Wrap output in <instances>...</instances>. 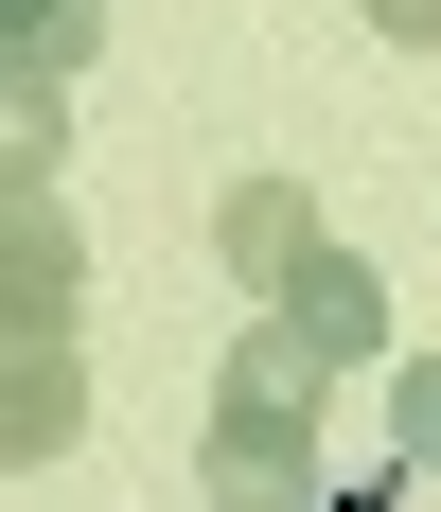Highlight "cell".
<instances>
[{
    "label": "cell",
    "mask_w": 441,
    "mask_h": 512,
    "mask_svg": "<svg viewBox=\"0 0 441 512\" xmlns=\"http://www.w3.org/2000/svg\"><path fill=\"white\" fill-rule=\"evenodd\" d=\"M71 424H89L71 336H18V354H0V477H18V460H71Z\"/></svg>",
    "instance_id": "3"
},
{
    "label": "cell",
    "mask_w": 441,
    "mask_h": 512,
    "mask_svg": "<svg viewBox=\"0 0 441 512\" xmlns=\"http://www.w3.org/2000/svg\"><path fill=\"white\" fill-rule=\"evenodd\" d=\"M265 318H300V336H318L336 371H371V354H389V283H371V265L336 248V230H318V248L283 265V301H265Z\"/></svg>",
    "instance_id": "2"
},
{
    "label": "cell",
    "mask_w": 441,
    "mask_h": 512,
    "mask_svg": "<svg viewBox=\"0 0 441 512\" xmlns=\"http://www.w3.org/2000/svg\"><path fill=\"white\" fill-rule=\"evenodd\" d=\"M318 512H406V460H371V477H336Z\"/></svg>",
    "instance_id": "9"
},
{
    "label": "cell",
    "mask_w": 441,
    "mask_h": 512,
    "mask_svg": "<svg viewBox=\"0 0 441 512\" xmlns=\"http://www.w3.org/2000/svg\"><path fill=\"white\" fill-rule=\"evenodd\" d=\"M212 248H230V283H265V301H283V265L318 248V212H300V177H230V195H212Z\"/></svg>",
    "instance_id": "5"
},
{
    "label": "cell",
    "mask_w": 441,
    "mask_h": 512,
    "mask_svg": "<svg viewBox=\"0 0 441 512\" xmlns=\"http://www.w3.org/2000/svg\"><path fill=\"white\" fill-rule=\"evenodd\" d=\"M89 53H106V0H0V71H53L71 89Z\"/></svg>",
    "instance_id": "6"
},
{
    "label": "cell",
    "mask_w": 441,
    "mask_h": 512,
    "mask_svg": "<svg viewBox=\"0 0 441 512\" xmlns=\"http://www.w3.org/2000/svg\"><path fill=\"white\" fill-rule=\"evenodd\" d=\"M212 407H265V424H318V407H336V354H318L300 318H247V336H230V371H212Z\"/></svg>",
    "instance_id": "4"
},
{
    "label": "cell",
    "mask_w": 441,
    "mask_h": 512,
    "mask_svg": "<svg viewBox=\"0 0 441 512\" xmlns=\"http://www.w3.org/2000/svg\"><path fill=\"white\" fill-rule=\"evenodd\" d=\"M212 512H318L336 477H318V424H265V407H212Z\"/></svg>",
    "instance_id": "1"
},
{
    "label": "cell",
    "mask_w": 441,
    "mask_h": 512,
    "mask_svg": "<svg viewBox=\"0 0 441 512\" xmlns=\"http://www.w3.org/2000/svg\"><path fill=\"white\" fill-rule=\"evenodd\" d=\"M389 442H406V477L441 460V354H406V371H389Z\"/></svg>",
    "instance_id": "8"
},
{
    "label": "cell",
    "mask_w": 441,
    "mask_h": 512,
    "mask_svg": "<svg viewBox=\"0 0 441 512\" xmlns=\"http://www.w3.org/2000/svg\"><path fill=\"white\" fill-rule=\"evenodd\" d=\"M371 36H406V53H441V0H371Z\"/></svg>",
    "instance_id": "10"
},
{
    "label": "cell",
    "mask_w": 441,
    "mask_h": 512,
    "mask_svg": "<svg viewBox=\"0 0 441 512\" xmlns=\"http://www.w3.org/2000/svg\"><path fill=\"white\" fill-rule=\"evenodd\" d=\"M0 177H53V71H0Z\"/></svg>",
    "instance_id": "7"
}]
</instances>
